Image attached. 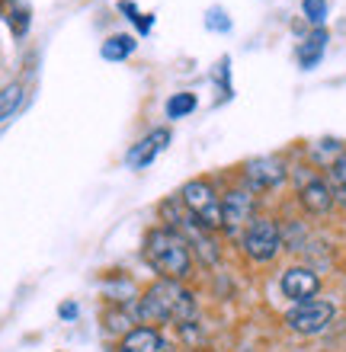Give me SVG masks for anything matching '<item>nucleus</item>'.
I'll return each instance as SVG.
<instances>
[{"label": "nucleus", "instance_id": "obj_3", "mask_svg": "<svg viewBox=\"0 0 346 352\" xmlns=\"http://www.w3.org/2000/svg\"><path fill=\"white\" fill-rule=\"evenodd\" d=\"M180 202L189 212V218L202 228V231H221L225 218H221V195L208 179H189L180 189Z\"/></svg>", "mask_w": 346, "mask_h": 352}, {"label": "nucleus", "instance_id": "obj_11", "mask_svg": "<svg viewBox=\"0 0 346 352\" xmlns=\"http://www.w3.org/2000/svg\"><path fill=\"white\" fill-rule=\"evenodd\" d=\"M119 352H170V346H167V340L160 336L158 327L141 324V327H131L129 333L122 336Z\"/></svg>", "mask_w": 346, "mask_h": 352}, {"label": "nucleus", "instance_id": "obj_20", "mask_svg": "<svg viewBox=\"0 0 346 352\" xmlns=\"http://www.w3.org/2000/svg\"><path fill=\"white\" fill-rule=\"evenodd\" d=\"M10 23H13V32H17V36H23V32L29 29V16H26V10H17V13L10 16Z\"/></svg>", "mask_w": 346, "mask_h": 352}, {"label": "nucleus", "instance_id": "obj_15", "mask_svg": "<svg viewBox=\"0 0 346 352\" xmlns=\"http://www.w3.org/2000/svg\"><path fill=\"white\" fill-rule=\"evenodd\" d=\"M196 109V96L193 93H173L167 100V116L170 119H183V116H189V112Z\"/></svg>", "mask_w": 346, "mask_h": 352}, {"label": "nucleus", "instance_id": "obj_7", "mask_svg": "<svg viewBox=\"0 0 346 352\" xmlns=\"http://www.w3.org/2000/svg\"><path fill=\"white\" fill-rule=\"evenodd\" d=\"M244 179L250 186V192H266L285 179V164L279 157H257L244 167Z\"/></svg>", "mask_w": 346, "mask_h": 352}, {"label": "nucleus", "instance_id": "obj_8", "mask_svg": "<svg viewBox=\"0 0 346 352\" xmlns=\"http://www.w3.org/2000/svg\"><path fill=\"white\" fill-rule=\"evenodd\" d=\"M279 288H282V295L289 298V301H311V298L321 292V278H318V272L314 269H305V266H295V269H285L282 272V282H279Z\"/></svg>", "mask_w": 346, "mask_h": 352}, {"label": "nucleus", "instance_id": "obj_1", "mask_svg": "<svg viewBox=\"0 0 346 352\" xmlns=\"http://www.w3.org/2000/svg\"><path fill=\"white\" fill-rule=\"evenodd\" d=\"M199 317L196 295L177 278H158L154 285L138 298L141 324H193Z\"/></svg>", "mask_w": 346, "mask_h": 352}, {"label": "nucleus", "instance_id": "obj_21", "mask_svg": "<svg viewBox=\"0 0 346 352\" xmlns=\"http://www.w3.org/2000/svg\"><path fill=\"white\" fill-rule=\"evenodd\" d=\"M58 314L65 317V320H74V317H77V305H71V301H65V305L58 307Z\"/></svg>", "mask_w": 346, "mask_h": 352}, {"label": "nucleus", "instance_id": "obj_9", "mask_svg": "<svg viewBox=\"0 0 346 352\" xmlns=\"http://www.w3.org/2000/svg\"><path fill=\"white\" fill-rule=\"evenodd\" d=\"M299 202L305 212L311 214H327L334 208V186L327 179H321V176H308L305 183L299 186Z\"/></svg>", "mask_w": 346, "mask_h": 352}, {"label": "nucleus", "instance_id": "obj_22", "mask_svg": "<svg viewBox=\"0 0 346 352\" xmlns=\"http://www.w3.org/2000/svg\"><path fill=\"white\" fill-rule=\"evenodd\" d=\"M334 199H337V202L346 208V186H334Z\"/></svg>", "mask_w": 346, "mask_h": 352}, {"label": "nucleus", "instance_id": "obj_12", "mask_svg": "<svg viewBox=\"0 0 346 352\" xmlns=\"http://www.w3.org/2000/svg\"><path fill=\"white\" fill-rule=\"evenodd\" d=\"M324 48H327V29L318 26L308 38H305V42H301V48H299V61H301V67H305V71H311V67H314V65L321 61Z\"/></svg>", "mask_w": 346, "mask_h": 352}, {"label": "nucleus", "instance_id": "obj_2", "mask_svg": "<svg viewBox=\"0 0 346 352\" xmlns=\"http://www.w3.org/2000/svg\"><path fill=\"white\" fill-rule=\"evenodd\" d=\"M141 256L160 278H183L193 272V250H189L186 234L177 231V228H151L144 234V247H141Z\"/></svg>", "mask_w": 346, "mask_h": 352}, {"label": "nucleus", "instance_id": "obj_18", "mask_svg": "<svg viewBox=\"0 0 346 352\" xmlns=\"http://www.w3.org/2000/svg\"><path fill=\"white\" fill-rule=\"evenodd\" d=\"M206 26L212 29V32H228V29H231V19H228V13L221 7H212L206 16Z\"/></svg>", "mask_w": 346, "mask_h": 352}, {"label": "nucleus", "instance_id": "obj_14", "mask_svg": "<svg viewBox=\"0 0 346 352\" xmlns=\"http://www.w3.org/2000/svg\"><path fill=\"white\" fill-rule=\"evenodd\" d=\"M19 102H23V84L3 87V90H0V122L10 119V116L19 109Z\"/></svg>", "mask_w": 346, "mask_h": 352}, {"label": "nucleus", "instance_id": "obj_6", "mask_svg": "<svg viewBox=\"0 0 346 352\" xmlns=\"http://www.w3.org/2000/svg\"><path fill=\"white\" fill-rule=\"evenodd\" d=\"M253 212H257V199H253L250 189H231L221 199V218H225L228 231L247 228L253 221Z\"/></svg>", "mask_w": 346, "mask_h": 352}, {"label": "nucleus", "instance_id": "obj_16", "mask_svg": "<svg viewBox=\"0 0 346 352\" xmlns=\"http://www.w3.org/2000/svg\"><path fill=\"white\" fill-rule=\"evenodd\" d=\"M119 10L122 13H129V19L138 26V32H151V26H154V16H151V13H141L131 0H119Z\"/></svg>", "mask_w": 346, "mask_h": 352}, {"label": "nucleus", "instance_id": "obj_4", "mask_svg": "<svg viewBox=\"0 0 346 352\" xmlns=\"http://www.w3.org/2000/svg\"><path fill=\"white\" fill-rule=\"evenodd\" d=\"M244 253L250 256L253 263H270L276 260V253L282 250V231L272 218H253L247 228H244Z\"/></svg>", "mask_w": 346, "mask_h": 352}, {"label": "nucleus", "instance_id": "obj_5", "mask_svg": "<svg viewBox=\"0 0 346 352\" xmlns=\"http://www.w3.org/2000/svg\"><path fill=\"white\" fill-rule=\"evenodd\" d=\"M334 314H337L334 301L311 298V301H299V305L292 307L289 314H285V324H289V330H295V333H301V336H314V333H321V330H327Z\"/></svg>", "mask_w": 346, "mask_h": 352}, {"label": "nucleus", "instance_id": "obj_19", "mask_svg": "<svg viewBox=\"0 0 346 352\" xmlns=\"http://www.w3.org/2000/svg\"><path fill=\"white\" fill-rule=\"evenodd\" d=\"M330 179H334V186H346V151L330 164Z\"/></svg>", "mask_w": 346, "mask_h": 352}, {"label": "nucleus", "instance_id": "obj_13", "mask_svg": "<svg viewBox=\"0 0 346 352\" xmlns=\"http://www.w3.org/2000/svg\"><path fill=\"white\" fill-rule=\"evenodd\" d=\"M135 48H138L135 36H129V32H119V36H109V38H106L103 48H100V55H103L106 61H125V58H129Z\"/></svg>", "mask_w": 346, "mask_h": 352}, {"label": "nucleus", "instance_id": "obj_10", "mask_svg": "<svg viewBox=\"0 0 346 352\" xmlns=\"http://www.w3.org/2000/svg\"><path fill=\"white\" fill-rule=\"evenodd\" d=\"M170 144V131L167 129H154L151 135H144V138L135 144V148L129 151V157H125V164H129L131 170H144L154 164V157H158L160 151Z\"/></svg>", "mask_w": 346, "mask_h": 352}, {"label": "nucleus", "instance_id": "obj_17", "mask_svg": "<svg viewBox=\"0 0 346 352\" xmlns=\"http://www.w3.org/2000/svg\"><path fill=\"white\" fill-rule=\"evenodd\" d=\"M301 13L308 16V23L321 26L327 19V0H301Z\"/></svg>", "mask_w": 346, "mask_h": 352}]
</instances>
